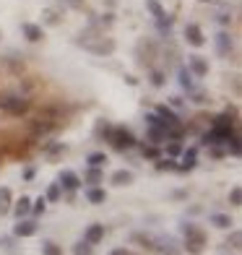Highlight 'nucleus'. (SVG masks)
<instances>
[{"instance_id": "1", "label": "nucleus", "mask_w": 242, "mask_h": 255, "mask_svg": "<svg viewBox=\"0 0 242 255\" xmlns=\"http://www.w3.org/2000/svg\"><path fill=\"white\" fill-rule=\"evenodd\" d=\"M73 42H76V47L86 50V52L97 55V57H110V55H115V50H118L115 39L107 37L105 29H99L94 21H91L84 31H78L76 37H73Z\"/></svg>"}, {"instance_id": "2", "label": "nucleus", "mask_w": 242, "mask_h": 255, "mask_svg": "<svg viewBox=\"0 0 242 255\" xmlns=\"http://www.w3.org/2000/svg\"><path fill=\"white\" fill-rule=\"evenodd\" d=\"M133 242H138L141 248H146L148 253H159V255H177L180 242L169 235H154V232H133L130 235Z\"/></svg>"}, {"instance_id": "3", "label": "nucleus", "mask_w": 242, "mask_h": 255, "mask_svg": "<svg viewBox=\"0 0 242 255\" xmlns=\"http://www.w3.org/2000/svg\"><path fill=\"white\" fill-rule=\"evenodd\" d=\"M180 235H182V250L188 255H201L209 245V237H206V232L193 224V222H182L180 224Z\"/></svg>"}, {"instance_id": "4", "label": "nucleus", "mask_w": 242, "mask_h": 255, "mask_svg": "<svg viewBox=\"0 0 242 255\" xmlns=\"http://www.w3.org/2000/svg\"><path fill=\"white\" fill-rule=\"evenodd\" d=\"M133 55H135V60H138V65H141V68H154V63L159 60V44L154 39L143 37V39L135 42Z\"/></svg>"}, {"instance_id": "5", "label": "nucleus", "mask_w": 242, "mask_h": 255, "mask_svg": "<svg viewBox=\"0 0 242 255\" xmlns=\"http://www.w3.org/2000/svg\"><path fill=\"white\" fill-rule=\"evenodd\" d=\"M105 143H110L115 151H130V148L138 146L135 135L128 130V128H122V125H112V130H110V135H107Z\"/></svg>"}, {"instance_id": "6", "label": "nucleus", "mask_w": 242, "mask_h": 255, "mask_svg": "<svg viewBox=\"0 0 242 255\" xmlns=\"http://www.w3.org/2000/svg\"><path fill=\"white\" fill-rule=\"evenodd\" d=\"M0 110L8 115H26L31 110V102L26 94H13V91H3L0 94Z\"/></svg>"}, {"instance_id": "7", "label": "nucleus", "mask_w": 242, "mask_h": 255, "mask_svg": "<svg viewBox=\"0 0 242 255\" xmlns=\"http://www.w3.org/2000/svg\"><path fill=\"white\" fill-rule=\"evenodd\" d=\"M146 10L154 16V21H156L159 31H161V34H169L172 24H175V18H172V13H167V10L161 8L159 0H146Z\"/></svg>"}, {"instance_id": "8", "label": "nucleus", "mask_w": 242, "mask_h": 255, "mask_svg": "<svg viewBox=\"0 0 242 255\" xmlns=\"http://www.w3.org/2000/svg\"><path fill=\"white\" fill-rule=\"evenodd\" d=\"M39 232V222H37V216L34 219H16V227H13V237L18 240H24V237H34Z\"/></svg>"}, {"instance_id": "9", "label": "nucleus", "mask_w": 242, "mask_h": 255, "mask_svg": "<svg viewBox=\"0 0 242 255\" xmlns=\"http://www.w3.org/2000/svg\"><path fill=\"white\" fill-rule=\"evenodd\" d=\"M235 120L237 118H232L229 112H222V115H216V118L211 120V130H216V133H222V135H232L237 128H235Z\"/></svg>"}, {"instance_id": "10", "label": "nucleus", "mask_w": 242, "mask_h": 255, "mask_svg": "<svg viewBox=\"0 0 242 255\" xmlns=\"http://www.w3.org/2000/svg\"><path fill=\"white\" fill-rule=\"evenodd\" d=\"M57 182H60L63 193H68V201H73V193L81 188V177L76 175V172H71V169H63L60 177H57Z\"/></svg>"}, {"instance_id": "11", "label": "nucleus", "mask_w": 242, "mask_h": 255, "mask_svg": "<svg viewBox=\"0 0 242 255\" xmlns=\"http://www.w3.org/2000/svg\"><path fill=\"white\" fill-rule=\"evenodd\" d=\"M195 164H198V146H190V148H182L180 161H177V172H193Z\"/></svg>"}, {"instance_id": "12", "label": "nucleus", "mask_w": 242, "mask_h": 255, "mask_svg": "<svg viewBox=\"0 0 242 255\" xmlns=\"http://www.w3.org/2000/svg\"><path fill=\"white\" fill-rule=\"evenodd\" d=\"M214 47H216V52L222 55V57H229L232 55V50H235V39H232V34L229 31H219L216 37H214Z\"/></svg>"}, {"instance_id": "13", "label": "nucleus", "mask_w": 242, "mask_h": 255, "mask_svg": "<svg viewBox=\"0 0 242 255\" xmlns=\"http://www.w3.org/2000/svg\"><path fill=\"white\" fill-rule=\"evenodd\" d=\"M188 71L195 78H206V76H209V71H211V65H209V60H206L203 55H190L188 57Z\"/></svg>"}, {"instance_id": "14", "label": "nucleus", "mask_w": 242, "mask_h": 255, "mask_svg": "<svg viewBox=\"0 0 242 255\" xmlns=\"http://www.w3.org/2000/svg\"><path fill=\"white\" fill-rule=\"evenodd\" d=\"M182 34H185V42L190 44V47H203L206 44V34L198 24H185V31Z\"/></svg>"}, {"instance_id": "15", "label": "nucleus", "mask_w": 242, "mask_h": 255, "mask_svg": "<svg viewBox=\"0 0 242 255\" xmlns=\"http://www.w3.org/2000/svg\"><path fill=\"white\" fill-rule=\"evenodd\" d=\"M133 182H135L133 169H115L112 177H110V185H115V188H130Z\"/></svg>"}, {"instance_id": "16", "label": "nucleus", "mask_w": 242, "mask_h": 255, "mask_svg": "<svg viewBox=\"0 0 242 255\" xmlns=\"http://www.w3.org/2000/svg\"><path fill=\"white\" fill-rule=\"evenodd\" d=\"M105 235H107V227H105V224H99V222L89 224V227L84 229V240L89 242V245H99V242L105 240Z\"/></svg>"}, {"instance_id": "17", "label": "nucleus", "mask_w": 242, "mask_h": 255, "mask_svg": "<svg viewBox=\"0 0 242 255\" xmlns=\"http://www.w3.org/2000/svg\"><path fill=\"white\" fill-rule=\"evenodd\" d=\"M63 16H65V10L63 8H42V24L39 26H60L63 24Z\"/></svg>"}, {"instance_id": "18", "label": "nucleus", "mask_w": 242, "mask_h": 255, "mask_svg": "<svg viewBox=\"0 0 242 255\" xmlns=\"http://www.w3.org/2000/svg\"><path fill=\"white\" fill-rule=\"evenodd\" d=\"M21 34H24V39L31 42V44H37V42L44 39V29L39 24H31V21H24V24H21Z\"/></svg>"}, {"instance_id": "19", "label": "nucleus", "mask_w": 242, "mask_h": 255, "mask_svg": "<svg viewBox=\"0 0 242 255\" xmlns=\"http://www.w3.org/2000/svg\"><path fill=\"white\" fill-rule=\"evenodd\" d=\"M10 214H13L16 219L31 216V198H29V195H21L18 201H13V206H10Z\"/></svg>"}, {"instance_id": "20", "label": "nucleus", "mask_w": 242, "mask_h": 255, "mask_svg": "<svg viewBox=\"0 0 242 255\" xmlns=\"http://www.w3.org/2000/svg\"><path fill=\"white\" fill-rule=\"evenodd\" d=\"M102 182H105V169H99V167H86L81 185H89V188H94V185H102Z\"/></svg>"}, {"instance_id": "21", "label": "nucleus", "mask_w": 242, "mask_h": 255, "mask_svg": "<svg viewBox=\"0 0 242 255\" xmlns=\"http://www.w3.org/2000/svg\"><path fill=\"white\" fill-rule=\"evenodd\" d=\"M177 81H180V86L185 89L188 94L195 89V76L188 71V65H180V68H177Z\"/></svg>"}, {"instance_id": "22", "label": "nucleus", "mask_w": 242, "mask_h": 255, "mask_svg": "<svg viewBox=\"0 0 242 255\" xmlns=\"http://www.w3.org/2000/svg\"><path fill=\"white\" fill-rule=\"evenodd\" d=\"M86 201L91 203V206H102L107 201V193H105V188H99V185H94V188H86Z\"/></svg>"}, {"instance_id": "23", "label": "nucleus", "mask_w": 242, "mask_h": 255, "mask_svg": "<svg viewBox=\"0 0 242 255\" xmlns=\"http://www.w3.org/2000/svg\"><path fill=\"white\" fill-rule=\"evenodd\" d=\"M42 151H44V156H47V159H60L65 151H68V146L65 143H57V141H52V143H44L42 146Z\"/></svg>"}, {"instance_id": "24", "label": "nucleus", "mask_w": 242, "mask_h": 255, "mask_svg": "<svg viewBox=\"0 0 242 255\" xmlns=\"http://www.w3.org/2000/svg\"><path fill=\"white\" fill-rule=\"evenodd\" d=\"M10 206H13V193L10 188H0V216H8Z\"/></svg>"}, {"instance_id": "25", "label": "nucleus", "mask_w": 242, "mask_h": 255, "mask_svg": "<svg viewBox=\"0 0 242 255\" xmlns=\"http://www.w3.org/2000/svg\"><path fill=\"white\" fill-rule=\"evenodd\" d=\"M227 154H232L235 159L242 156V138H240V133H232V135H229V141H227Z\"/></svg>"}, {"instance_id": "26", "label": "nucleus", "mask_w": 242, "mask_h": 255, "mask_svg": "<svg viewBox=\"0 0 242 255\" xmlns=\"http://www.w3.org/2000/svg\"><path fill=\"white\" fill-rule=\"evenodd\" d=\"M57 5H63V10H78V13H89L86 0H57Z\"/></svg>"}, {"instance_id": "27", "label": "nucleus", "mask_w": 242, "mask_h": 255, "mask_svg": "<svg viewBox=\"0 0 242 255\" xmlns=\"http://www.w3.org/2000/svg\"><path fill=\"white\" fill-rule=\"evenodd\" d=\"M182 148H185V146H182V138H169V141H164V151H167V156H180L182 154Z\"/></svg>"}, {"instance_id": "28", "label": "nucleus", "mask_w": 242, "mask_h": 255, "mask_svg": "<svg viewBox=\"0 0 242 255\" xmlns=\"http://www.w3.org/2000/svg\"><path fill=\"white\" fill-rule=\"evenodd\" d=\"M209 222L216 229H229V227H232V216H229V214H211Z\"/></svg>"}, {"instance_id": "29", "label": "nucleus", "mask_w": 242, "mask_h": 255, "mask_svg": "<svg viewBox=\"0 0 242 255\" xmlns=\"http://www.w3.org/2000/svg\"><path fill=\"white\" fill-rule=\"evenodd\" d=\"M156 169L159 172H177V159L175 156H159L156 159Z\"/></svg>"}, {"instance_id": "30", "label": "nucleus", "mask_w": 242, "mask_h": 255, "mask_svg": "<svg viewBox=\"0 0 242 255\" xmlns=\"http://www.w3.org/2000/svg\"><path fill=\"white\" fill-rule=\"evenodd\" d=\"M141 146V154H143V159H151V161H156L159 156H161V146H154V143H138Z\"/></svg>"}, {"instance_id": "31", "label": "nucleus", "mask_w": 242, "mask_h": 255, "mask_svg": "<svg viewBox=\"0 0 242 255\" xmlns=\"http://www.w3.org/2000/svg\"><path fill=\"white\" fill-rule=\"evenodd\" d=\"M44 198H47V203H57L63 198V188H60V182H50L47 185V193H44Z\"/></svg>"}, {"instance_id": "32", "label": "nucleus", "mask_w": 242, "mask_h": 255, "mask_svg": "<svg viewBox=\"0 0 242 255\" xmlns=\"http://www.w3.org/2000/svg\"><path fill=\"white\" fill-rule=\"evenodd\" d=\"M148 81H151V86L161 89V86L167 84V73L159 71V68H148Z\"/></svg>"}, {"instance_id": "33", "label": "nucleus", "mask_w": 242, "mask_h": 255, "mask_svg": "<svg viewBox=\"0 0 242 255\" xmlns=\"http://www.w3.org/2000/svg\"><path fill=\"white\" fill-rule=\"evenodd\" d=\"M86 164H89V167L105 169V164H107V154H105V151H91V154L86 156Z\"/></svg>"}, {"instance_id": "34", "label": "nucleus", "mask_w": 242, "mask_h": 255, "mask_svg": "<svg viewBox=\"0 0 242 255\" xmlns=\"http://www.w3.org/2000/svg\"><path fill=\"white\" fill-rule=\"evenodd\" d=\"M39 250H42V255H63V245H57L55 240H42Z\"/></svg>"}, {"instance_id": "35", "label": "nucleus", "mask_w": 242, "mask_h": 255, "mask_svg": "<svg viewBox=\"0 0 242 255\" xmlns=\"http://www.w3.org/2000/svg\"><path fill=\"white\" fill-rule=\"evenodd\" d=\"M110 130H112V123H110V120H97V128H94V135H97V138L107 141Z\"/></svg>"}, {"instance_id": "36", "label": "nucleus", "mask_w": 242, "mask_h": 255, "mask_svg": "<svg viewBox=\"0 0 242 255\" xmlns=\"http://www.w3.org/2000/svg\"><path fill=\"white\" fill-rule=\"evenodd\" d=\"M73 255H94V245H89V242L84 240V237H81L78 242H76V245H73V250H71Z\"/></svg>"}, {"instance_id": "37", "label": "nucleus", "mask_w": 242, "mask_h": 255, "mask_svg": "<svg viewBox=\"0 0 242 255\" xmlns=\"http://www.w3.org/2000/svg\"><path fill=\"white\" fill-rule=\"evenodd\" d=\"M224 248H229V250H240V248H242V232H240V229H235L232 235L227 237Z\"/></svg>"}, {"instance_id": "38", "label": "nucleus", "mask_w": 242, "mask_h": 255, "mask_svg": "<svg viewBox=\"0 0 242 255\" xmlns=\"http://www.w3.org/2000/svg\"><path fill=\"white\" fill-rule=\"evenodd\" d=\"M44 211H47V198H44V195H39V198L31 201V216H42Z\"/></svg>"}, {"instance_id": "39", "label": "nucleus", "mask_w": 242, "mask_h": 255, "mask_svg": "<svg viewBox=\"0 0 242 255\" xmlns=\"http://www.w3.org/2000/svg\"><path fill=\"white\" fill-rule=\"evenodd\" d=\"M94 24H97L99 29H110V26L115 24V13H112V10H107V13H102V16L94 21Z\"/></svg>"}, {"instance_id": "40", "label": "nucleus", "mask_w": 242, "mask_h": 255, "mask_svg": "<svg viewBox=\"0 0 242 255\" xmlns=\"http://www.w3.org/2000/svg\"><path fill=\"white\" fill-rule=\"evenodd\" d=\"M229 206H242V188H240V185H235V188L232 190H229Z\"/></svg>"}, {"instance_id": "41", "label": "nucleus", "mask_w": 242, "mask_h": 255, "mask_svg": "<svg viewBox=\"0 0 242 255\" xmlns=\"http://www.w3.org/2000/svg\"><path fill=\"white\" fill-rule=\"evenodd\" d=\"M209 148V156L211 159H224V156H229L227 154V146H206Z\"/></svg>"}, {"instance_id": "42", "label": "nucleus", "mask_w": 242, "mask_h": 255, "mask_svg": "<svg viewBox=\"0 0 242 255\" xmlns=\"http://www.w3.org/2000/svg\"><path fill=\"white\" fill-rule=\"evenodd\" d=\"M188 97H190V102H193V104H206V102H209V97H206L203 91H198V89H193Z\"/></svg>"}, {"instance_id": "43", "label": "nucleus", "mask_w": 242, "mask_h": 255, "mask_svg": "<svg viewBox=\"0 0 242 255\" xmlns=\"http://www.w3.org/2000/svg\"><path fill=\"white\" fill-rule=\"evenodd\" d=\"M216 21L222 26H229V24H232V13H229V10H222V13H216Z\"/></svg>"}, {"instance_id": "44", "label": "nucleus", "mask_w": 242, "mask_h": 255, "mask_svg": "<svg viewBox=\"0 0 242 255\" xmlns=\"http://www.w3.org/2000/svg\"><path fill=\"white\" fill-rule=\"evenodd\" d=\"M21 177H24L26 182H31L34 177H37V167H31V164H29V167H24V172H21Z\"/></svg>"}, {"instance_id": "45", "label": "nucleus", "mask_w": 242, "mask_h": 255, "mask_svg": "<svg viewBox=\"0 0 242 255\" xmlns=\"http://www.w3.org/2000/svg\"><path fill=\"white\" fill-rule=\"evenodd\" d=\"M169 107L172 110H182V107H185V99H182V97H172L169 99Z\"/></svg>"}, {"instance_id": "46", "label": "nucleus", "mask_w": 242, "mask_h": 255, "mask_svg": "<svg viewBox=\"0 0 242 255\" xmlns=\"http://www.w3.org/2000/svg\"><path fill=\"white\" fill-rule=\"evenodd\" d=\"M122 81H125L128 86H138V78H135L133 73H125V78H122Z\"/></svg>"}, {"instance_id": "47", "label": "nucleus", "mask_w": 242, "mask_h": 255, "mask_svg": "<svg viewBox=\"0 0 242 255\" xmlns=\"http://www.w3.org/2000/svg\"><path fill=\"white\" fill-rule=\"evenodd\" d=\"M110 255H133V253H130L128 248H115V250H112Z\"/></svg>"}, {"instance_id": "48", "label": "nucleus", "mask_w": 242, "mask_h": 255, "mask_svg": "<svg viewBox=\"0 0 242 255\" xmlns=\"http://www.w3.org/2000/svg\"><path fill=\"white\" fill-rule=\"evenodd\" d=\"M201 3H216V0H201Z\"/></svg>"}, {"instance_id": "49", "label": "nucleus", "mask_w": 242, "mask_h": 255, "mask_svg": "<svg viewBox=\"0 0 242 255\" xmlns=\"http://www.w3.org/2000/svg\"><path fill=\"white\" fill-rule=\"evenodd\" d=\"M0 39H3V31H0Z\"/></svg>"}, {"instance_id": "50", "label": "nucleus", "mask_w": 242, "mask_h": 255, "mask_svg": "<svg viewBox=\"0 0 242 255\" xmlns=\"http://www.w3.org/2000/svg\"><path fill=\"white\" fill-rule=\"evenodd\" d=\"M0 161H3V156H0Z\"/></svg>"}]
</instances>
